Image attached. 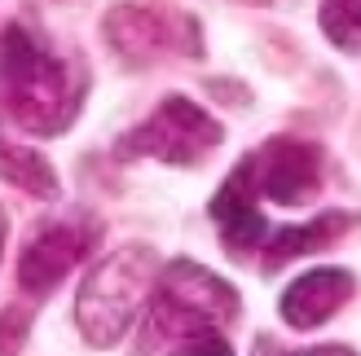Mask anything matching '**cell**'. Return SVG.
Returning <instances> with one entry per match:
<instances>
[{
    "label": "cell",
    "instance_id": "obj_14",
    "mask_svg": "<svg viewBox=\"0 0 361 356\" xmlns=\"http://www.w3.org/2000/svg\"><path fill=\"white\" fill-rule=\"evenodd\" d=\"M5 238H9V220H5V207H0V255H5Z\"/></svg>",
    "mask_w": 361,
    "mask_h": 356
},
{
    "label": "cell",
    "instance_id": "obj_6",
    "mask_svg": "<svg viewBox=\"0 0 361 356\" xmlns=\"http://www.w3.org/2000/svg\"><path fill=\"white\" fill-rule=\"evenodd\" d=\"M93 242H97L93 229L80 224V220L44 224L40 234L23 246V255H18V286H23L27 295H35V299L53 295L66 281V273H75L88 260Z\"/></svg>",
    "mask_w": 361,
    "mask_h": 356
},
{
    "label": "cell",
    "instance_id": "obj_7",
    "mask_svg": "<svg viewBox=\"0 0 361 356\" xmlns=\"http://www.w3.org/2000/svg\"><path fill=\"white\" fill-rule=\"evenodd\" d=\"M102 31H106V44H111L128 66H150L159 53H168V49L198 53L194 18H176V27H172L164 13H154L146 5H115L106 13Z\"/></svg>",
    "mask_w": 361,
    "mask_h": 356
},
{
    "label": "cell",
    "instance_id": "obj_4",
    "mask_svg": "<svg viewBox=\"0 0 361 356\" xmlns=\"http://www.w3.org/2000/svg\"><path fill=\"white\" fill-rule=\"evenodd\" d=\"M225 141L221 123H216L198 101L190 97H164L154 110L137 123L133 132H123V141L115 146L119 158H159L168 167H194Z\"/></svg>",
    "mask_w": 361,
    "mask_h": 356
},
{
    "label": "cell",
    "instance_id": "obj_5",
    "mask_svg": "<svg viewBox=\"0 0 361 356\" xmlns=\"http://www.w3.org/2000/svg\"><path fill=\"white\" fill-rule=\"evenodd\" d=\"M247 167L256 193L278 207H304L322 189V150L309 141L278 136L256 154H247Z\"/></svg>",
    "mask_w": 361,
    "mask_h": 356
},
{
    "label": "cell",
    "instance_id": "obj_12",
    "mask_svg": "<svg viewBox=\"0 0 361 356\" xmlns=\"http://www.w3.org/2000/svg\"><path fill=\"white\" fill-rule=\"evenodd\" d=\"M317 27L335 49L357 53L361 49V0H322L317 5Z\"/></svg>",
    "mask_w": 361,
    "mask_h": 356
},
{
    "label": "cell",
    "instance_id": "obj_3",
    "mask_svg": "<svg viewBox=\"0 0 361 356\" xmlns=\"http://www.w3.org/2000/svg\"><path fill=\"white\" fill-rule=\"evenodd\" d=\"M159 269H164V260L141 242L119 246L115 255H106L80 281V295H75V322H80L84 339L93 348H115L133 330L141 308H146Z\"/></svg>",
    "mask_w": 361,
    "mask_h": 356
},
{
    "label": "cell",
    "instance_id": "obj_11",
    "mask_svg": "<svg viewBox=\"0 0 361 356\" xmlns=\"http://www.w3.org/2000/svg\"><path fill=\"white\" fill-rule=\"evenodd\" d=\"M348 220L344 216H322L313 224H300V229H282V234H269L260 242V260H264V269H282L286 260H295V255H309L317 251V246H326L331 234H339Z\"/></svg>",
    "mask_w": 361,
    "mask_h": 356
},
{
    "label": "cell",
    "instance_id": "obj_10",
    "mask_svg": "<svg viewBox=\"0 0 361 356\" xmlns=\"http://www.w3.org/2000/svg\"><path fill=\"white\" fill-rule=\"evenodd\" d=\"M0 181L18 185L23 193H35V198H58V176H53V167L31 146L9 141V136H0Z\"/></svg>",
    "mask_w": 361,
    "mask_h": 356
},
{
    "label": "cell",
    "instance_id": "obj_1",
    "mask_svg": "<svg viewBox=\"0 0 361 356\" xmlns=\"http://www.w3.org/2000/svg\"><path fill=\"white\" fill-rule=\"evenodd\" d=\"M238 317V291L194 260H172L159 269L150 312L141 326V352H229L225 330Z\"/></svg>",
    "mask_w": 361,
    "mask_h": 356
},
{
    "label": "cell",
    "instance_id": "obj_13",
    "mask_svg": "<svg viewBox=\"0 0 361 356\" xmlns=\"http://www.w3.org/2000/svg\"><path fill=\"white\" fill-rule=\"evenodd\" d=\"M27 330H31V308H5L0 312V352H18L27 343Z\"/></svg>",
    "mask_w": 361,
    "mask_h": 356
},
{
    "label": "cell",
    "instance_id": "obj_8",
    "mask_svg": "<svg viewBox=\"0 0 361 356\" xmlns=\"http://www.w3.org/2000/svg\"><path fill=\"white\" fill-rule=\"evenodd\" d=\"M256 203H260V193H256V185H251V167L243 158V163L225 176V185L216 189V198H212V220H216V229H221V242H225L229 255H256L260 242L269 238V224H264Z\"/></svg>",
    "mask_w": 361,
    "mask_h": 356
},
{
    "label": "cell",
    "instance_id": "obj_9",
    "mask_svg": "<svg viewBox=\"0 0 361 356\" xmlns=\"http://www.w3.org/2000/svg\"><path fill=\"white\" fill-rule=\"evenodd\" d=\"M357 281L348 269H309L282 291L278 312L291 330H317L353 299Z\"/></svg>",
    "mask_w": 361,
    "mask_h": 356
},
{
    "label": "cell",
    "instance_id": "obj_2",
    "mask_svg": "<svg viewBox=\"0 0 361 356\" xmlns=\"http://www.w3.org/2000/svg\"><path fill=\"white\" fill-rule=\"evenodd\" d=\"M84 70L40 44L23 23L0 35V106L18 128L35 136H62L84 110Z\"/></svg>",
    "mask_w": 361,
    "mask_h": 356
},
{
    "label": "cell",
    "instance_id": "obj_15",
    "mask_svg": "<svg viewBox=\"0 0 361 356\" xmlns=\"http://www.w3.org/2000/svg\"><path fill=\"white\" fill-rule=\"evenodd\" d=\"M251 5H260V0H251Z\"/></svg>",
    "mask_w": 361,
    "mask_h": 356
}]
</instances>
